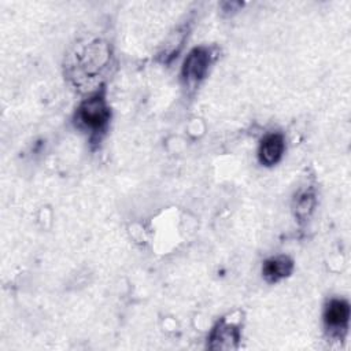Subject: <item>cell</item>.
<instances>
[{
    "mask_svg": "<svg viewBox=\"0 0 351 351\" xmlns=\"http://www.w3.org/2000/svg\"><path fill=\"white\" fill-rule=\"evenodd\" d=\"M78 117L81 122L89 129L101 128L108 119V108L106 106V101L99 96L88 99L80 107Z\"/></svg>",
    "mask_w": 351,
    "mask_h": 351,
    "instance_id": "1",
    "label": "cell"
},
{
    "mask_svg": "<svg viewBox=\"0 0 351 351\" xmlns=\"http://www.w3.org/2000/svg\"><path fill=\"white\" fill-rule=\"evenodd\" d=\"M210 55L203 48H195L186 56L182 67V74L188 82H197L202 80L208 69Z\"/></svg>",
    "mask_w": 351,
    "mask_h": 351,
    "instance_id": "2",
    "label": "cell"
},
{
    "mask_svg": "<svg viewBox=\"0 0 351 351\" xmlns=\"http://www.w3.org/2000/svg\"><path fill=\"white\" fill-rule=\"evenodd\" d=\"M284 151V140L280 134H269L262 140L259 147V159L262 163L270 166L278 162Z\"/></svg>",
    "mask_w": 351,
    "mask_h": 351,
    "instance_id": "3",
    "label": "cell"
},
{
    "mask_svg": "<svg viewBox=\"0 0 351 351\" xmlns=\"http://www.w3.org/2000/svg\"><path fill=\"white\" fill-rule=\"evenodd\" d=\"M239 340V332L234 326L221 324L218 325L210 337V347L215 350H230Z\"/></svg>",
    "mask_w": 351,
    "mask_h": 351,
    "instance_id": "4",
    "label": "cell"
},
{
    "mask_svg": "<svg viewBox=\"0 0 351 351\" xmlns=\"http://www.w3.org/2000/svg\"><path fill=\"white\" fill-rule=\"evenodd\" d=\"M292 270V262L285 256H277L267 261L263 266V274L269 281H277L288 276Z\"/></svg>",
    "mask_w": 351,
    "mask_h": 351,
    "instance_id": "5",
    "label": "cell"
},
{
    "mask_svg": "<svg viewBox=\"0 0 351 351\" xmlns=\"http://www.w3.org/2000/svg\"><path fill=\"white\" fill-rule=\"evenodd\" d=\"M348 315H350L348 304L343 300L330 302L326 308V313H325L328 325H330L333 328H339V326L344 325L348 319Z\"/></svg>",
    "mask_w": 351,
    "mask_h": 351,
    "instance_id": "6",
    "label": "cell"
},
{
    "mask_svg": "<svg viewBox=\"0 0 351 351\" xmlns=\"http://www.w3.org/2000/svg\"><path fill=\"white\" fill-rule=\"evenodd\" d=\"M314 207V196L310 193L302 195L296 202V214L299 217H306Z\"/></svg>",
    "mask_w": 351,
    "mask_h": 351,
    "instance_id": "7",
    "label": "cell"
}]
</instances>
